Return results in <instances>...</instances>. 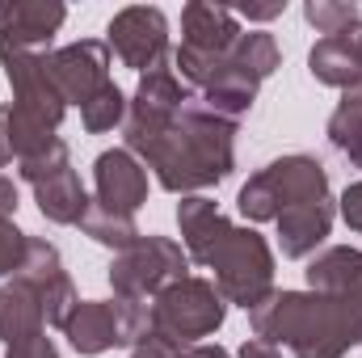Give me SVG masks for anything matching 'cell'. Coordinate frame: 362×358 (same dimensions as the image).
<instances>
[{
    "mask_svg": "<svg viewBox=\"0 0 362 358\" xmlns=\"http://www.w3.org/2000/svg\"><path fill=\"white\" fill-rule=\"evenodd\" d=\"M4 118H8V110L0 105V169L13 161V148H8V127H4Z\"/></svg>",
    "mask_w": 362,
    "mask_h": 358,
    "instance_id": "e575fe53",
    "label": "cell"
},
{
    "mask_svg": "<svg viewBox=\"0 0 362 358\" xmlns=\"http://www.w3.org/2000/svg\"><path fill=\"white\" fill-rule=\"evenodd\" d=\"M185 358H232L219 342H198V346H189V354Z\"/></svg>",
    "mask_w": 362,
    "mask_h": 358,
    "instance_id": "836d02e7",
    "label": "cell"
},
{
    "mask_svg": "<svg viewBox=\"0 0 362 358\" xmlns=\"http://www.w3.org/2000/svg\"><path fill=\"white\" fill-rule=\"evenodd\" d=\"M13 278H21L25 287H34V295L42 299L47 325H59V329H64V321H68L72 308L81 304V295H76V287H72V278H68V270H64L59 249H55L51 241H42V236H30L25 258H21V270H17Z\"/></svg>",
    "mask_w": 362,
    "mask_h": 358,
    "instance_id": "30bf717a",
    "label": "cell"
},
{
    "mask_svg": "<svg viewBox=\"0 0 362 358\" xmlns=\"http://www.w3.org/2000/svg\"><path fill=\"white\" fill-rule=\"evenodd\" d=\"M25 245H30V236H25V232H21L13 219H0V278L21 270Z\"/></svg>",
    "mask_w": 362,
    "mask_h": 358,
    "instance_id": "83f0119b",
    "label": "cell"
},
{
    "mask_svg": "<svg viewBox=\"0 0 362 358\" xmlns=\"http://www.w3.org/2000/svg\"><path fill=\"white\" fill-rule=\"evenodd\" d=\"M282 0H274V4H245L240 8V17H249V21H274V17H282Z\"/></svg>",
    "mask_w": 362,
    "mask_h": 358,
    "instance_id": "d6a6232c",
    "label": "cell"
},
{
    "mask_svg": "<svg viewBox=\"0 0 362 358\" xmlns=\"http://www.w3.org/2000/svg\"><path fill=\"white\" fill-rule=\"evenodd\" d=\"M64 17H68V8L59 0H13V4H0V47L47 55L51 38L64 25Z\"/></svg>",
    "mask_w": 362,
    "mask_h": 358,
    "instance_id": "4fadbf2b",
    "label": "cell"
},
{
    "mask_svg": "<svg viewBox=\"0 0 362 358\" xmlns=\"http://www.w3.org/2000/svg\"><path fill=\"white\" fill-rule=\"evenodd\" d=\"M105 47L122 59V68H135L139 76L156 72L169 64V21L156 4H127L110 17Z\"/></svg>",
    "mask_w": 362,
    "mask_h": 358,
    "instance_id": "52a82bcc",
    "label": "cell"
},
{
    "mask_svg": "<svg viewBox=\"0 0 362 358\" xmlns=\"http://www.w3.org/2000/svg\"><path fill=\"white\" fill-rule=\"evenodd\" d=\"M249 325L253 337L286 346L295 358H346L358 346L341 304L320 291H274L249 312Z\"/></svg>",
    "mask_w": 362,
    "mask_h": 358,
    "instance_id": "7a4b0ae2",
    "label": "cell"
},
{
    "mask_svg": "<svg viewBox=\"0 0 362 358\" xmlns=\"http://www.w3.org/2000/svg\"><path fill=\"white\" fill-rule=\"evenodd\" d=\"M329 144L354 169H362V85H354L337 101V110L329 114Z\"/></svg>",
    "mask_w": 362,
    "mask_h": 358,
    "instance_id": "44dd1931",
    "label": "cell"
},
{
    "mask_svg": "<svg viewBox=\"0 0 362 358\" xmlns=\"http://www.w3.org/2000/svg\"><path fill=\"white\" fill-rule=\"evenodd\" d=\"M358 47H362V30H358Z\"/></svg>",
    "mask_w": 362,
    "mask_h": 358,
    "instance_id": "d590c367",
    "label": "cell"
},
{
    "mask_svg": "<svg viewBox=\"0 0 362 358\" xmlns=\"http://www.w3.org/2000/svg\"><path fill=\"white\" fill-rule=\"evenodd\" d=\"M329 198V173L316 156H303V152H291V156H278L266 169H257L253 178L240 185V215L253 219V224H266L278 219L286 207H299V202H320Z\"/></svg>",
    "mask_w": 362,
    "mask_h": 358,
    "instance_id": "3957f363",
    "label": "cell"
},
{
    "mask_svg": "<svg viewBox=\"0 0 362 358\" xmlns=\"http://www.w3.org/2000/svg\"><path fill=\"white\" fill-rule=\"evenodd\" d=\"M64 337L76 354H105L114 346H127V329H122V308L118 299H81L72 308V316L64 321Z\"/></svg>",
    "mask_w": 362,
    "mask_h": 358,
    "instance_id": "5bb4252c",
    "label": "cell"
},
{
    "mask_svg": "<svg viewBox=\"0 0 362 358\" xmlns=\"http://www.w3.org/2000/svg\"><path fill=\"white\" fill-rule=\"evenodd\" d=\"M236 358H282V346H274V342H266V337H249Z\"/></svg>",
    "mask_w": 362,
    "mask_h": 358,
    "instance_id": "4dcf8cb0",
    "label": "cell"
},
{
    "mask_svg": "<svg viewBox=\"0 0 362 358\" xmlns=\"http://www.w3.org/2000/svg\"><path fill=\"white\" fill-rule=\"evenodd\" d=\"M303 17L325 38L329 34H354V30H362V8L358 4H346V0H308Z\"/></svg>",
    "mask_w": 362,
    "mask_h": 358,
    "instance_id": "cb8c5ba5",
    "label": "cell"
},
{
    "mask_svg": "<svg viewBox=\"0 0 362 358\" xmlns=\"http://www.w3.org/2000/svg\"><path fill=\"white\" fill-rule=\"evenodd\" d=\"M38 333H47V316H42V299L34 295V287H25L21 278L0 282V337H4V346H21Z\"/></svg>",
    "mask_w": 362,
    "mask_h": 358,
    "instance_id": "d6986e66",
    "label": "cell"
},
{
    "mask_svg": "<svg viewBox=\"0 0 362 358\" xmlns=\"http://www.w3.org/2000/svg\"><path fill=\"white\" fill-rule=\"evenodd\" d=\"M185 354H189V346H185L181 337H173V333L156 329V325L131 346V358H185Z\"/></svg>",
    "mask_w": 362,
    "mask_h": 358,
    "instance_id": "4316f807",
    "label": "cell"
},
{
    "mask_svg": "<svg viewBox=\"0 0 362 358\" xmlns=\"http://www.w3.org/2000/svg\"><path fill=\"white\" fill-rule=\"evenodd\" d=\"M206 270H215V291L245 312L274 295V249L253 228H232Z\"/></svg>",
    "mask_w": 362,
    "mask_h": 358,
    "instance_id": "277c9868",
    "label": "cell"
},
{
    "mask_svg": "<svg viewBox=\"0 0 362 358\" xmlns=\"http://www.w3.org/2000/svg\"><path fill=\"white\" fill-rule=\"evenodd\" d=\"M0 68H4V76L13 85V110H21V114H30V118H38V122L59 131V122L68 114V101H64V93L55 89V81H51L47 55L0 47Z\"/></svg>",
    "mask_w": 362,
    "mask_h": 358,
    "instance_id": "ba28073f",
    "label": "cell"
},
{
    "mask_svg": "<svg viewBox=\"0 0 362 358\" xmlns=\"http://www.w3.org/2000/svg\"><path fill=\"white\" fill-rule=\"evenodd\" d=\"M81 228H85L89 241L105 245V249H114V253H122V249H131V245L139 241L135 215H118V211H105V207H97V202L89 207V215L81 219Z\"/></svg>",
    "mask_w": 362,
    "mask_h": 358,
    "instance_id": "603a6c76",
    "label": "cell"
},
{
    "mask_svg": "<svg viewBox=\"0 0 362 358\" xmlns=\"http://www.w3.org/2000/svg\"><path fill=\"white\" fill-rule=\"evenodd\" d=\"M81 122H85L89 135H105V131H114L118 122H127V93L118 89V85H105L89 105H81Z\"/></svg>",
    "mask_w": 362,
    "mask_h": 358,
    "instance_id": "d4e9b609",
    "label": "cell"
},
{
    "mask_svg": "<svg viewBox=\"0 0 362 358\" xmlns=\"http://www.w3.org/2000/svg\"><path fill=\"white\" fill-rule=\"evenodd\" d=\"M240 21L232 8L223 4H206V0H194L181 8V47L189 51H202V55H232L236 38H240Z\"/></svg>",
    "mask_w": 362,
    "mask_h": 358,
    "instance_id": "2e32d148",
    "label": "cell"
},
{
    "mask_svg": "<svg viewBox=\"0 0 362 358\" xmlns=\"http://www.w3.org/2000/svg\"><path fill=\"white\" fill-rule=\"evenodd\" d=\"M223 316H228V299L215 291L211 278H194V274L169 282L152 299V325L181 337L185 346H198L202 337L219 333Z\"/></svg>",
    "mask_w": 362,
    "mask_h": 358,
    "instance_id": "5b68a950",
    "label": "cell"
},
{
    "mask_svg": "<svg viewBox=\"0 0 362 358\" xmlns=\"http://www.w3.org/2000/svg\"><path fill=\"white\" fill-rule=\"evenodd\" d=\"M122 139L127 152L156 173L160 190L181 198L228 181L236 169V122L206 110L198 93H189L169 122H122Z\"/></svg>",
    "mask_w": 362,
    "mask_h": 358,
    "instance_id": "6da1fadb",
    "label": "cell"
},
{
    "mask_svg": "<svg viewBox=\"0 0 362 358\" xmlns=\"http://www.w3.org/2000/svg\"><path fill=\"white\" fill-rule=\"evenodd\" d=\"M308 72L329 85V89H354L362 85V47H358V30L354 34H329L308 51Z\"/></svg>",
    "mask_w": 362,
    "mask_h": 358,
    "instance_id": "ac0fdd59",
    "label": "cell"
},
{
    "mask_svg": "<svg viewBox=\"0 0 362 358\" xmlns=\"http://www.w3.org/2000/svg\"><path fill=\"white\" fill-rule=\"evenodd\" d=\"M232 64H236L240 72H249L253 81H266V76H274V72L282 68V51H278L274 34H266V30H249V34L236 38Z\"/></svg>",
    "mask_w": 362,
    "mask_h": 358,
    "instance_id": "7402d4cb",
    "label": "cell"
},
{
    "mask_svg": "<svg viewBox=\"0 0 362 358\" xmlns=\"http://www.w3.org/2000/svg\"><path fill=\"white\" fill-rule=\"evenodd\" d=\"M93 190H97V207L135 215L148 202V169L127 148H105L93 161Z\"/></svg>",
    "mask_w": 362,
    "mask_h": 358,
    "instance_id": "7c38bea8",
    "label": "cell"
},
{
    "mask_svg": "<svg viewBox=\"0 0 362 358\" xmlns=\"http://www.w3.org/2000/svg\"><path fill=\"white\" fill-rule=\"evenodd\" d=\"M64 169H72V152H68L64 139H55V144H47V148H38V152H30V156L17 161V173H21V181H30V185L55 178Z\"/></svg>",
    "mask_w": 362,
    "mask_h": 358,
    "instance_id": "484cf974",
    "label": "cell"
},
{
    "mask_svg": "<svg viewBox=\"0 0 362 358\" xmlns=\"http://www.w3.org/2000/svg\"><path fill=\"white\" fill-rule=\"evenodd\" d=\"M177 228H181L185 258L198 262V266H206L236 224H232L206 194H185V198L177 202Z\"/></svg>",
    "mask_w": 362,
    "mask_h": 358,
    "instance_id": "9a60e30c",
    "label": "cell"
},
{
    "mask_svg": "<svg viewBox=\"0 0 362 358\" xmlns=\"http://www.w3.org/2000/svg\"><path fill=\"white\" fill-rule=\"evenodd\" d=\"M4 358H59V350H55V342H51L47 333H38V337H30V342H21V346H8Z\"/></svg>",
    "mask_w": 362,
    "mask_h": 358,
    "instance_id": "f546056e",
    "label": "cell"
},
{
    "mask_svg": "<svg viewBox=\"0 0 362 358\" xmlns=\"http://www.w3.org/2000/svg\"><path fill=\"white\" fill-rule=\"evenodd\" d=\"M303 274H308V291H320L341 304V312L354 325V342L362 346V249L350 245L320 249Z\"/></svg>",
    "mask_w": 362,
    "mask_h": 358,
    "instance_id": "8fae6325",
    "label": "cell"
},
{
    "mask_svg": "<svg viewBox=\"0 0 362 358\" xmlns=\"http://www.w3.org/2000/svg\"><path fill=\"white\" fill-rule=\"evenodd\" d=\"M341 219L362 236V181H350L346 194H341Z\"/></svg>",
    "mask_w": 362,
    "mask_h": 358,
    "instance_id": "f1b7e54d",
    "label": "cell"
},
{
    "mask_svg": "<svg viewBox=\"0 0 362 358\" xmlns=\"http://www.w3.org/2000/svg\"><path fill=\"white\" fill-rule=\"evenodd\" d=\"M34 202H38V211H42V219H51V224H64V228H72V224H81L85 215H89V194H85V181L76 169H64V173H55V178L38 181L34 185Z\"/></svg>",
    "mask_w": 362,
    "mask_h": 358,
    "instance_id": "ffe728a7",
    "label": "cell"
},
{
    "mask_svg": "<svg viewBox=\"0 0 362 358\" xmlns=\"http://www.w3.org/2000/svg\"><path fill=\"white\" fill-rule=\"evenodd\" d=\"M13 215H17V185L0 173V219H13Z\"/></svg>",
    "mask_w": 362,
    "mask_h": 358,
    "instance_id": "1f68e13d",
    "label": "cell"
},
{
    "mask_svg": "<svg viewBox=\"0 0 362 358\" xmlns=\"http://www.w3.org/2000/svg\"><path fill=\"white\" fill-rule=\"evenodd\" d=\"M47 68H51V81L64 93L68 105H89L105 85H114L105 38H81V42L59 47V51H47Z\"/></svg>",
    "mask_w": 362,
    "mask_h": 358,
    "instance_id": "9c48e42d",
    "label": "cell"
},
{
    "mask_svg": "<svg viewBox=\"0 0 362 358\" xmlns=\"http://www.w3.org/2000/svg\"><path fill=\"white\" fill-rule=\"evenodd\" d=\"M189 258L169 236H139L131 249L114 253L110 262V287L118 299H156L169 282L185 278Z\"/></svg>",
    "mask_w": 362,
    "mask_h": 358,
    "instance_id": "8992f818",
    "label": "cell"
},
{
    "mask_svg": "<svg viewBox=\"0 0 362 358\" xmlns=\"http://www.w3.org/2000/svg\"><path fill=\"white\" fill-rule=\"evenodd\" d=\"M274 224H278V249H282V258H291V262L316 258V249L325 245V236L333 228V202L320 198V202L286 207Z\"/></svg>",
    "mask_w": 362,
    "mask_h": 358,
    "instance_id": "e0dca14e",
    "label": "cell"
}]
</instances>
